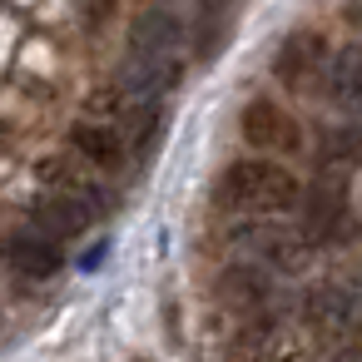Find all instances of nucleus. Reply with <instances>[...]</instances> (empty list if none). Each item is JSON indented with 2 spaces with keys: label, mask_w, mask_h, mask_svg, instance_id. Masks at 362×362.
Wrapping results in <instances>:
<instances>
[{
  "label": "nucleus",
  "mask_w": 362,
  "mask_h": 362,
  "mask_svg": "<svg viewBox=\"0 0 362 362\" xmlns=\"http://www.w3.org/2000/svg\"><path fill=\"white\" fill-rule=\"evenodd\" d=\"M6 258H11V268L21 278H55L60 263H65L60 243H50L45 233H11L6 238Z\"/></svg>",
  "instance_id": "nucleus-6"
},
{
  "label": "nucleus",
  "mask_w": 362,
  "mask_h": 362,
  "mask_svg": "<svg viewBox=\"0 0 362 362\" xmlns=\"http://www.w3.org/2000/svg\"><path fill=\"white\" fill-rule=\"evenodd\" d=\"M30 218H35V228H40L50 243H60V238H75V233L90 223V209H85V199H75V194H65V189H50V194L35 199Z\"/></svg>",
  "instance_id": "nucleus-5"
},
{
  "label": "nucleus",
  "mask_w": 362,
  "mask_h": 362,
  "mask_svg": "<svg viewBox=\"0 0 362 362\" xmlns=\"http://www.w3.org/2000/svg\"><path fill=\"white\" fill-rule=\"evenodd\" d=\"M313 322L327 327V332L347 327V322H352V303H347V293H342V288H322V293H313Z\"/></svg>",
  "instance_id": "nucleus-11"
},
{
  "label": "nucleus",
  "mask_w": 362,
  "mask_h": 362,
  "mask_svg": "<svg viewBox=\"0 0 362 362\" xmlns=\"http://www.w3.org/2000/svg\"><path fill=\"white\" fill-rule=\"evenodd\" d=\"M100 258H105V243H95V248H90V253H85V258H80V268H95V263H100Z\"/></svg>",
  "instance_id": "nucleus-13"
},
{
  "label": "nucleus",
  "mask_w": 362,
  "mask_h": 362,
  "mask_svg": "<svg viewBox=\"0 0 362 362\" xmlns=\"http://www.w3.org/2000/svg\"><path fill=\"white\" fill-rule=\"evenodd\" d=\"M223 293H228V298H238V303L248 308V303H263V298H268V283H263V273H253V268H243V273L233 268V273H228V283H223Z\"/></svg>",
  "instance_id": "nucleus-12"
},
{
  "label": "nucleus",
  "mask_w": 362,
  "mask_h": 362,
  "mask_svg": "<svg viewBox=\"0 0 362 362\" xmlns=\"http://www.w3.org/2000/svg\"><path fill=\"white\" fill-rule=\"evenodd\" d=\"M337 362H362V352H342V357H337Z\"/></svg>",
  "instance_id": "nucleus-14"
},
{
  "label": "nucleus",
  "mask_w": 362,
  "mask_h": 362,
  "mask_svg": "<svg viewBox=\"0 0 362 362\" xmlns=\"http://www.w3.org/2000/svg\"><path fill=\"white\" fill-rule=\"evenodd\" d=\"M263 253L278 273H303L308 268V238H298V233H268Z\"/></svg>",
  "instance_id": "nucleus-10"
},
{
  "label": "nucleus",
  "mask_w": 362,
  "mask_h": 362,
  "mask_svg": "<svg viewBox=\"0 0 362 362\" xmlns=\"http://www.w3.org/2000/svg\"><path fill=\"white\" fill-rule=\"evenodd\" d=\"M327 70V45H322V35L317 30H293L283 45H278V55H273V75L283 80V85H293V90H303L313 75H322Z\"/></svg>",
  "instance_id": "nucleus-3"
},
{
  "label": "nucleus",
  "mask_w": 362,
  "mask_h": 362,
  "mask_svg": "<svg viewBox=\"0 0 362 362\" xmlns=\"http://www.w3.org/2000/svg\"><path fill=\"white\" fill-rule=\"evenodd\" d=\"M218 204L233 214H283L303 204V184L278 159H233L218 179Z\"/></svg>",
  "instance_id": "nucleus-1"
},
{
  "label": "nucleus",
  "mask_w": 362,
  "mask_h": 362,
  "mask_svg": "<svg viewBox=\"0 0 362 362\" xmlns=\"http://www.w3.org/2000/svg\"><path fill=\"white\" fill-rule=\"evenodd\" d=\"M179 40H184L179 16H169V11H149V16H139V21H134L129 60H179V55H174V50H179Z\"/></svg>",
  "instance_id": "nucleus-4"
},
{
  "label": "nucleus",
  "mask_w": 362,
  "mask_h": 362,
  "mask_svg": "<svg viewBox=\"0 0 362 362\" xmlns=\"http://www.w3.org/2000/svg\"><path fill=\"white\" fill-rule=\"evenodd\" d=\"M327 95L342 105V110H362V45H347L327 60Z\"/></svg>",
  "instance_id": "nucleus-9"
},
{
  "label": "nucleus",
  "mask_w": 362,
  "mask_h": 362,
  "mask_svg": "<svg viewBox=\"0 0 362 362\" xmlns=\"http://www.w3.org/2000/svg\"><path fill=\"white\" fill-rule=\"evenodd\" d=\"M70 149H75L80 159H90V164H100V169H115V164L124 159V134H119L115 124L80 119V124L70 129Z\"/></svg>",
  "instance_id": "nucleus-7"
},
{
  "label": "nucleus",
  "mask_w": 362,
  "mask_h": 362,
  "mask_svg": "<svg viewBox=\"0 0 362 362\" xmlns=\"http://www.w3.org/2000/svg\"><path fill=\"white\" fill-rule=\"evenodd\" d=\"M204 6H228V0H204Z\"/></svg>",
  "instance_id": "nucleus-15"
},
{
  "label": "nucleus",
  "mask_w": 362,
  "mask_h": 362,
  "mask_svg": "<svg viewBox=\"0 0 362 362\" xmlns=\"http://www.w3.org/2000/svg\"><path fill=\"white\" fill-rule=\"evenodd\" d=\"M238 129H243V139H248L253 149H273V154H293V149H303V129H298V119H293L288 110H278L273 100H253V105H243Z\"/></svg>",
  "instance_id": "nucleus-2"
},
{
  "label": "nucleus",
  "mask_w": 362,
  "mask_h": 362,
  "mask_svg": "<svg viewBox=\"0 0 362 362\" xmlns=\"http://www.w3.org/2000/svg\"><path fill=\"white\" fill-rule=\"evenodd\" d=\"M303 209H308V238H337L347 228V194H342V184H317L303 199Z\"/></svg>",
  "instance_id": "nucleus-8"
}]
</instances>
